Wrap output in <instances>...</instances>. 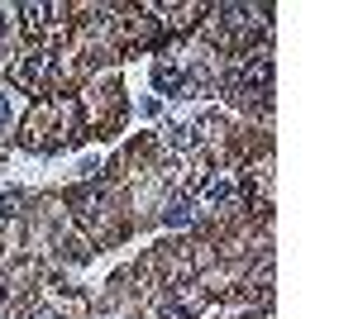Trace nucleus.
<instances>
[{
  "label": "nucleus",
  "mask_w": 358,
  "mask_h": 319,
  "mask_svg": "<svg viewBox=\"0 0 358 319\" xmlns=\"http://www.w3.org/2000/svg\"><path fill=\"white\" fill-rule=\"evenodd\" d=\"M10 119H15V110H10V101H5V96H0V129H5Z\"/></svg>",
  "instance_id": "1a4fd4ad"
},
{
  "label": "nucleus",
  "mask_w": 358,
  "mask_h": 319,
  "mask_svg": "<svg viewBox=\"0 0 358 319\" xmlns=\"http://www.w3.org/2000/svg\"><path fill=\"white\" fill-rule=\"evenodd\" d=\"M20 20H24L29 34H48V29L62 24V5H24Z\"/></svg>",
  "instance_id": "f03ea898"
},
{
  "label": "nucleus",
  "mask_w": 358,
  "mask_h": 319,
  "mask_svg": "<svg viewBox=\"0 0 358 319\" xmlns=\"http://www.w3.org/2000/svg\"><path fill=\"white\" fill-rule=\"evenodd\" d=\"M167 219H172V224H187V219H192V210H187V200H177V205L167 210Z\"/></svg>",
  "instance_id": "6e6552de"
},
{
  "label": "nucleus",
  "mask_w": 358,
  "mask_h": 319,
  "mask_svg": "<svg viewBox=\"0 0 358 319\" xmlns=\"http://www.w3.org/2000/svg\"><path fill=\"white\" fill-rule=\"evenodd\" d=\"M167 143H172V148H192V143H196V129H172V133H167Z\"/></svg>",
  "instance_id": "39448f33"
},
{
  "label": "nucleus",
  "mask_w": 358,
  "mask_h": 319,
  "mask_svg": "<svg viewBox=\"0 0 358 319\" xmlns=\"http://www.w3.org/2000/svg\"><path fill=\"white\" fill-rule=\"evenodd\" d=\"M53 72V57H43V53H34V57H20L15 67H10V77L20 81V86H38V81Z\"/></svg>",
  "instance_id": "7ed1b4c3"
},
{
  "label": "nucleus",
  "mask_w": 358,
  "mask_h": 319,
  "mask_svg": "<svg viewBox=\"0 0 358 319\" xmlns=\"http://www.w3.org/2000/svg\"><path fill=\"white\" fill-rule=\"evenodd\" d=\"M29 319H57V315H53V310H38V315H29Z\"/></svg>",
  "instance_id": "9d476101"
},
{
  "label": "nucleus",
  "mask_w": 358,
  "mask_h": 319,
  "mask_svg": "<svg viewBox=\"0 0 358 319\" xmlns=\"http://www.w3.org/2000/svg\"><path fill=\"white\" fill-rule=\"evenodd\" d=\"M229 91L234 96H268L273 91V57H244L229 72Z\"/></svg>",
  "instance_id": "f257e3e1"
},
{
  "label": "nucleus",
  "mask_w": 358,
  "mask_h": 319,
  "mask_svg": "<svg viewBox=\"0 0 358 319\" xmlns=\"http://www.w3.org/2000/svg\"><path fill=\"white\" fill-rule=\"evenodd\" d=\"M153 81H158L163 91H172V86H182V72H172V67H158V72H153Z\"/></svg>",
  "instance_id": "20e7f679"
},
{
  "label": "nucleus",
  "mask_w": 358,
  "mask_h": 319,
  "mask_svg": "<svg viewBox=\"0 0 358 319\" xmlns=\"http://www.w3.org/2000/svg\"><path fill=\"white\" fill-rule=\"evenodd\" d=\"M20 214V195L10 191V195H0V219H15Z\"/></svg>",
  "instance_id": "423d86ee"
},
{
  "label": "nucleus",
  "mask_w": 358,
  "mask_h": 319,
  "mask_svg": "<svg viewBox=\"0 0 358 319\" xmlns=\"http://www.w3.org/2000/svg\"><path fill=\"white\" fill-rule=\"evenodd\" d=\"M158 319H192V305H163Z\"/></svg>",
  "instance_id": "0eeeda50"
},
{
  "label": "nucleus",
  "mask_w": 358,
  "mask_h": 319,
  "mask_svg": "<svg viewBox=\"0 0 358 319\" xmlns=\"http://www.w3.org/2000/svg\"><path fill=\"white\" fill-rule=\"evenodd\" d=\"M0 38H5V10H0Z\"/></svg>",
  "instance_id": "9b49d317"
}]
</instances>
